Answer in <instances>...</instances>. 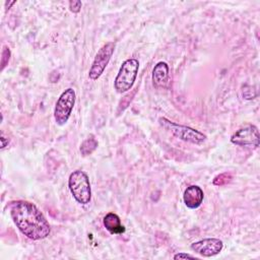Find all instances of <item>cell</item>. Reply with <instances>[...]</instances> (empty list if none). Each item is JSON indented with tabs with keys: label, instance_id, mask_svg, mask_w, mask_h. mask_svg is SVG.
<instances>
[{
	"label": "cell",
	"instance_id": "ba28073f",
	"mask_svg": "<svg viewBox=\"0 0 260 260\" xmlns=\"http://www.w3.org/2000/svg\"><path fill=\"white\" fill-rule=\"evenodd\" d=\"M222 241L216 238H207L191 244V249L202 257L215 256L222 250Z\"/></svg>",
	"mask_w": 260,
	"mask_h": 260
},
{
	"label": "cell",
	"instance_id": "30bf717a",
	"mask_svg": "<svg viewBox=\"0 0 260 260\" xmlns=\"http://www.w3.org/2000/svg\"><path fill=\"white\" fill-rule=\"evenodd\" d=\"M169 78V66L166 62H158L152 70V81L157 87L165 86Z\"/></svg>",
	"mask_w": 260,
	"mask_h": 260
},
{
	"label": "cell",
	"instance_id": "2e32d148",
	"mask_svg": "<svg viewBox=\"0 0 260 260\" xmlns=\"http://www.w3.org/2000/svg\"><path fill=\"white\" fill-rule=\"evenodd\" d=\"M187 258L194 259L195 256H193L191 254H187V253H178L174 256V259H187Z\"/></svg>",
	"mask_w": 260,
	"mask_h": 260
},
{
	"label": "cell",
	"instance_id": "8fae6325",
	"mask_svg": "<svg viewBox=\"0 0 260 260\" xmlns=\"http://www.w3.org/2000/svg\"><path fill=\"white\" fill-rule=\"evenodd\" d=\"M103 223L111 234H122L125 232V226L121 223L120 217L114 213V212H109L106 214V216L103 219Z\"/></svg>",
	"mask_w": 260,
	"mask_h": 260
},
{
	"label": "cell",
	"instance_id": "277c9868",
	"mask_svg": "<svg viewBox=\"0 0 260 260\" xmlns=\"http://www.w3.org/2000/svg\"><path fill=\"white\" fill-rule=\"evenodd\" d=\"M158 122L162 128H165L169 132H171L175 137H177L183 141L199 145V144H202L206 140L205 134H203L202 132H200L196 129H193L191 127L174 123L166 118H159Z\"/></svg>",
	"mask_w": 260,
	"mask_h": 260
},
{
	"label": "cell",
	"instance_id": "9a60e30c",
	"mask_svg": "<svg viewBox=\"0 0 260 260\" xmlns=\"http://www.w3.org/2000/svg\"><path fill=\"white\" fill-rule=\"evenodd\" d=\"M81 6H82V3L79 0L69 2V10L73 13H78L81 9Z\"/></svg>",
	"mask_w": 260,
	"mask_h": 260
},
{
	"label": "cell",
	"instance_id": "5b68a950",
	"mask_svg": "<svg viewBox=\"0 0 260 260\" xmlns=\"http://www.w3.org/2000/svg\"><path fill=\"white\" fill-rule=\"evenodd\" d=\"M75 90L71 87L65 89L59 96L54 110V118L58 125L63 126L67 123L75 104Z\"/></svg>",
	"mask_w": 260,
	"mask_h": 260
},
{
	"label": "cell",
	"instance_id": "52a82bcc",
	"mask_svg": "<svg viewBox=\"0 0 260 260\" xmlns=\"http://www.w3.org/2000/svg\"><path fill=\"white\" fill-rule=\"evenodd\" d=\"M259 131L254 125H247L236 131L232 137L231 142L239 146H259Z\"/></svg>",
	"mask_w": 260,
	"mask_h": 260
},
{
	"label": "cell",
	"instance_id": "7a4b0ae2",
	"mask_svg": "<svg viewBox=\"0 0 260 260\" xmlns=\"http://www.w3.org/2000/svg\"><path fill=\"white\" fill-rule=\"evenodd\" d=\"M69 190L74 199L80 204H87L91 199V187L87 175L80 170L72 172L68 179Z\"/></svg>",
	"mask_w": 260,
	"mask_h": 260
},
{
	"label": "cell",
	"instance_id": "5bb4252c",
	"mask_svg": "<svg viewBox=\"0 0 260 260\" xmlns=\"http://www.w3.org/2000/svg\"><path fill=\"white\" fill-rule=\"evenodd\" d=\"M10 59V50L8 47L4 46L3 51H2V57H1V69L3 70L5 66L8 64Z\"/></svg>",
	"mask_w": 260,
	"mask_h": 260
},
{
	"label": "cell",
	"instance_id": "9c48e42d",
	"mask_svg": "<svg viewBox=\"0 0 260 260\" xmlns=\"http://www.w3.org/2000/svg\"><path fill=\"white\" fill-rule=\"evenodd\" d=\"M203 198H204V193L202 189L197 185H191L187 187L183 196L185 205L191 209L198 208L203 202Z\"/></svg>",
	"mask_w": 260,
	"mask_h": 260
},
{
	"label": "cell",
	"instance_id": "7c38bea8",
	"mask_svg": "<svg viewBox=\"0 0 260 260\" xmlns=\"http://www.w3.org/2000/svg\"><path fill=\"white\" fill-rule=\"evenodd\" d=\"M98 147V141L93 137L86 138L80 145V152L83 156L91 154Z\"/></svg>",
	"mask_w": 260,
	"mask_h": 260
},
{
	"label": "cell",
	"instance_id": "6da1fadb",
	"mask_svg": "<svg viewBox=\"0 0 260 260\" xmlns=\"http://www.w3.org/2000/svg\"><path fill=\"white\" fill-rule=\"evenodd\" d=\"M9 209L14 224L28 239L38 241L50 235V223L34 203L16 200L11 202Z\"/></svg>",
	"mask_w": 260,
	"mask_h": 260
},
{
	"label": "cell",
	"instance_id": "e0dca14e",
	"mask_svg": "<svg viewBox=\"0 0 260 260\" xmlns=\"http://www.w3.org/2000/svg\"><path fill=\"white\" fill-rule=\"evenodd\" d=\"M8 142H9V139L6 138V137L4 136V134L2 133V134H1V148H4V147L8 144Z\"/></svg>",
	"mask_w": 260,
	"mask_h": 260
},
{
	"label": "cell",
	"instance_id": "3957f363",
	"mask_svg": "<svg viewBox=\"0 0 260 260\" xmlns=\"http://www.w3.org/2000/svg\"><path fill=\"white\" fill-rule=\"evenodd\" d=\"M138 69L139 62L135 58L127 59L122 63L114 81L115 89L119 93L126 92L132 88L137 77Z\"/></svg>",
	"mask_w": 260,
	"mask_h": 260
},
{
	"label": "cell",
	"instance_id": "8992f818",
	"mask_svg": "<svg viewBox=\"0 0 260 260\" xmlns=\"http://www.w3.org/2000/svg\"><path fill=\"white\" fill-rule=\"evenodd\" d=\"M115 51V43L114 42H108L106 43L96 53L93 62L91 64V67L88 72V76L91 80L98 79L103 72L105 71L107 65L109 64L111 57L113 56Z\"/></svg>",
	"mask_w": 260,
	"mask_h": 260
},
{
	"label": "cell",
	"instance_id": "4fadbf2b",
	"mask_svg": "<svg viewBox=\"0 0 260 260\" xmlns=\"http://www.w3.org/2000/svg\"><path fill=\"white\" fill-rule=\"evenodd\" d=\"M232 175L230 174V173H222V174H220V175H217L214 179H213V181H212V183H213V185H215V186H223V185H226V184H229L231 181H232Z\"/></svg>",
	"mask_w": 260,
	"mask_h": 260
}]
</instances>
